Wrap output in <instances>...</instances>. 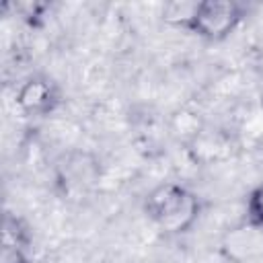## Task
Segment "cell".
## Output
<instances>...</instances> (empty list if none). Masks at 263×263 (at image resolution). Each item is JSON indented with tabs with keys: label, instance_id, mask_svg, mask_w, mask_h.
Here are the masks:
<instances>
[{
	"label": "cell",
	"instance_id": "6da1fadb",
	"mask_svg": "<svg viewBox=\"0 0 263 263\" xmlns=\"http://www.w3.org/2000/svg\"><path fill=\"white\" fill-rule=\"evenodd\" d=\"M146 216L168 234L187 232L199 216V199L179 183H160L144 199Z\"/></svg>",
	"mask_w": 263,
	"mask_h": 263
},
{
	"label": "cell",
	"instance_id": "7a4b0ae2",
	"mask_svg": "<svg viewBox=\"0 0 263 263\" xmlns=\"http://www.w3.org/2000/svg\"><path fill=\"white\" fill-rule=\"evenodd\" d=\"M245 6L232 0H205L195 2L183 29L205 41H222L234 33L245 18Z\"/></svg>",
	"mask_w": 263,
	"mask_h": 263
},
{
	"label": "cell",
	"instance_id": "3957f363",
	"mask_svg": "<svg viewBox=\"0 0 263 263\" xmlns=\"http://www.w3.org/2000/svg\"><path fill=\"white\" fill-rule=\"evenodd\" d=\"M60 103V90L47 76H31L16 90V105L25 115H49Z\"/></svg>",
	"mask_w": 263,
	"mask_h": 263
},
{
	"label": "cell",
	"instance_id": "277c9868",
	"mask_svg": "<svg viewBox=\"0 0 263 263\" xmlns=\"http://www.w3.org/2000/svg\"><path fill=\"white\" fill-rule=\"evenodd\" d=\"M222 247H224V253L236 261L257 257L263 253V228L242 222L238 228L228 232Z\"/></svg>",
	"mask_w": 263,
	"mask_h": 263
},
{
	"label": "cell",
	"instance_id": "5b68a950",
	"mask_svg": "<svg viewBox=\"0 0 263 263\" xmlns=\"http://www.w3.org/2000/svg\"><path fill=\"white\" fill-rule=\"evenodd\" d=\"M251 226L263 228V183L253 187L245 201V220Z\"/></svg>",
	"mask_w": 263,
	"mask_h": 263
},
{
	"label": "cell",
	"instance_id": "8992f818",
	"mask_svg": "<svg viewBox=\"0 0 263 263\" xmlns=\"http://www.w3.org/2000/svg\"><path fill=\"white\" fill-rule=\"evenodd\" d=\"M2 263H29L21 242H12V240H4L2 247Z\"/></svg>",
	"mask_w": 263,
	"mask_h": 263
}]
</instances>
